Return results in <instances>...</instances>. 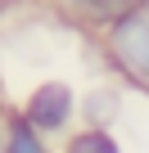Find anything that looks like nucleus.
<instances>
[{
  "instance_id": "nucleus-1",
  "label": "nucleus",
  "mask_w": 149,
  "mask_h": 153,
  "mask_svg": "<svg viewBox=\"0 0 149 153\" xmlns=\"http://www.w3.org/2000/svg\"><path fill=\"white\" fill-rule=\"evenodd\" d=\"M104 45H109V59L131 76V81L149 90V9H136V14L109 23Z\"/></svg>"
},
{
  "instance_id": "nucleus-2",
  "label": "nucleus",
  "mask_w": 149,
  "mask_h": 153,
  "mask_svg": "<svg viewBox=\"0 0 149 153\" xmlns=\"http://www.w3.org/2000/svg\"><path fill=\"white\" fill-rule=\"evenodd\" d=\"M72 108H77V99H72V90L63 86V81H45V86H36L32 95H27V104H23V117L36 126V131H63L68 122H72Z\"/></svg>"
},
{
  "instance_id": "nucleus-3",
  "label": "nucleus",
  "mask_w": 149,
  "mask_h": 153,
  "mask_svg": "<svg viewBox=\"0 0 149 153\" xmlns=\"http://www.w3.org/2000/svg\"><path fill=\"white\" fill-rule=\"evenodd\" d=\"M5 153H45V144H41V131L18 113L14 122H9V135H5Z\"/></svg>"
},
{
  "instance_id": "nucleus-4",
  "label": "nucleus",
  "mask_w": 149,
  "mask_h": 153,
  "mask_svg": "<svg viewBox=\"0 0 149 153\" xmlns=\"http://www.w3.org/2000/svg\"><path fill=\"white\" fill-rule=\"evenodd\" d=\"M77 5L95 18V23H118V18H127V14H136V9H145V0H77Z\"/></svg>"
},
{
  "instance_id": "nucleus-5",
  "label": "nucleus",
  "mask_w": 149,
  "mask_h": 153,
  "mask_svg": "<svg viewBox=\"0 0 149 153\" xmlns=\"http://www.w3.org/2000/svg\"><path fill=\"white\" fill-rule=\"evenodd\" d=\"M68 153H122V149H118V140H113L109 131L91 126V131H82V135L68 140Z\"/></svg>"
}]
</instances>
